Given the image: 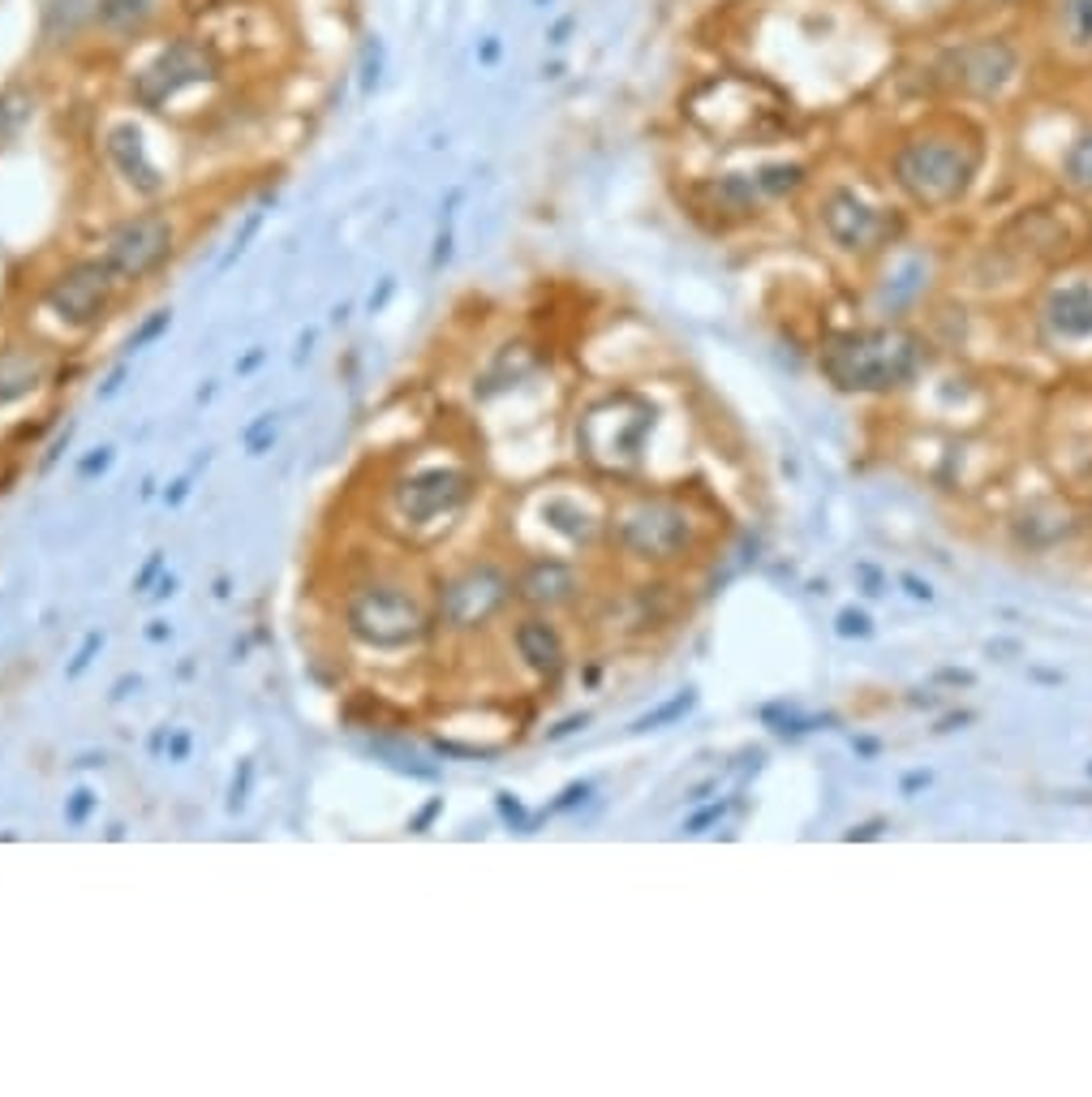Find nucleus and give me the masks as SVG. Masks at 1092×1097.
Instances as JSON below:
<instances>
[{"instance_id": "1", "label": "nucleus", "mask_w": 1092, "mask_h": 1097, "mask_svg": "<svg viewBox=\"0 0 1092 1097\" xmlns=\"http://www.w3.org/2000/svg\"><path fill=\"white\" fill-rule=\"evenodd\" d=\"M981 169V147L959 134H920L899 147L895 181L924 212H946L973 190Z\"/></svg>"}, {"instance_id": "2", "label": "nucleus", "mask_w": 1092, "mask_h": 1097, "mask_svg": "<svg viewBox=\"0 0 1092 1097\" xmlns=\"http://www.w3.org/2000/svg\"><path fill=\"white\" fill-rule=\"evenodd\" d=\"M822 371L843 392H891L920 371V345L899 328L847 332L826 345Z\"/></svg>"}, {"instance_id": "3", "label": "nucleus", "mask_w": 1092, "mask_h": 1097, "mask_svg": "<svg viewBox=\"0 0 1092 1097\" xmlns=\"http://www.w3.org/2000/svg\"><path fill=\"white\" fill-rule=\"evenodd\" d=\"M693 120L710 138L736 147V142H761L787 126V104L775 87L753 83V78H718L693 95Z\"/></svg>"}, {"instance_id": "4", "label": "nucleus", "mask_w": 1092, "mask_h": 1097, "mask_svg": "<svg viewBox=\"0 0 1092 1097\" xmlns=\"http://www.w3.org/2000/svg\"><path fill=\"white\" fill-rule=\"evenodd\" d=\"M650 431H654V404L632 396V392H620V396L598 400L581 418L577 443H581V457L589 465H598L606 474H624V469L641 465Z\"/></svg>"}, {"instance_id": "5", "label": "nucleus", "mask_w": 1092, "mask_h": 1097, "mask_svg": "<svg viewBox=\"0 0 1092 1097\" xmlns=\"http://www.w3.org/2000/svg\"><path fill=\"white\" fill-rule=\"evenodd\" d=\"M349 633L371 645V650H404L422 641L426 633V612L422 602L409 598L404 590H361L353 602H349Z\"/></svg>"}, {"instance_id": "6", "label": "nucleus", "mask_w": 1092, "mask_h": 1097, "mask_svg": "<svg viewBox=\"0 0 1092 1097\" xmlns=\"http://www.w3.org/2000/svg\"><path fill=\"white\" fill-rule=\"evenodd\" d=\"M620 543L641 560H675L693 543V525L684 508L667 500H645L620 517Z\"/></svg>"}, {"instance_id": "7", "label": "nucleus", "mask_w": 1092, "mask_h": 1097, "mask_svg": "<svg viewBox=\"0 0 1092 1097\" xmlns=\"http://www.w3.org/2000/svg\"><path fill=\"white\" fill-rule=\"evenodd\" d=\"M508 594H512V582L499 573V568L477 564V568H465L461 577H452L439 590V616L452 629H477L508 602Z\"/></svg>"}, {"instance_id": "8", "label": "nucleus", "mask_w": 1092, "mask_h": 1097, "mask_svg": "<svg viewBox=\"0 0 1092 1097\" xmlns=\"http://www.w3.org/2000/svg\"><path fill=\"white\" fill-rule=\"evenodd\" d=\"M169 250H173V224L164 216H138L108 233L104 263L116 271V280H142L169 259Z\"/></svg>"}, {"instance_id": "9", "label": "nucleus", "mask_w": 1092, "mask_h": 1097, "mask_svg": "<svg viewBox=\"0 0 1092 1097\" xmlns=\"http://www.w3.org/2000/svg\"><path fill=\"white\" fill-rule=\"evenodd\" d=\"M112 289H116V271L104 259H91V263H77L65 276H57L44 302L69 328H87V323H95L108 310Z\"/></svg>"}, {"instance_id": "10", "label": "nucleus", "mask_w": 1092, "mask_h": 1097, "mask_svg": "<svg viewBox=\"0 0 1092 1097\" xmlns=\"http://www.w3.org/2000/svg\"><path fill=\"white\" fill-rule=\"evenodd\" d=\"M211 73H216L211 52L202 44H194V39H177L173 48H164L134 78V100L142 108H159V104H169L173 95H181L185 87L202 83V78H211Z\"/></svg>"}, {"instance_id": "11", "label": "nucleus", "mask_w": 1092, "mask_h": 1097, "mask_svg": "<svg viewBox=\"0 0 1092 1097\" xmlns=\"http://www.w3.org/2000/svg\"><path fill=\"white\" fill-rule=\"evenodd\" d=\"M822 228L847 255H865L877 250L886 237H891V216L869 207L856 190H830L822 202Z\"/></svg>"}, {"instance_id": "12", "label": "nucleus", "mask_w": 1092, "mask_h": 1097, "mask_svg": "<svg viewBox=\"0 0 1092 1097\" xmlns=\"http://www.w3.org/2000/svg\"><path fill=\"white\" fill-rule=\"evenodd\" d=\"M469 500V478L461 469H422L396 486V504L409 521H439Z\"/></svg>"}, {"instance_id": "13", "label": "nucleus", "mask_w": 1092, "mask_h": 1097, "mask_svg": "<svg viewBox=\"0 0 1092 1097\" xmlns=\"http://www.w3.org/2000/svg\"><path fill=\"white\" fill-rule=\"evenodd\" d=\"M1045 323L1058 341H1092V284H1058L1045 302Z\"/></svg>"}, {"instance_id": "14", "label": "nucleus", "mask_w": 1092, "mask_h": 1097, "mask_svg": "<svg viewBox=\"0 0 1092 1097\" xmlns=\"http://www.w3.org/2000/svg\"><path fill=\"white\" fill-rule=\"evenodd\" d=\"M104 147H108L112 169L126 177L138 194H159V190H164V177H159V169L151 164V155L142 147V134L134 126H112Z\"/></svg>"}, {"instance_id": "15", "label": "nucleus", "mask_w": 1092, "mask_h": 1097, "mask_svg": "<svg viewBox=\"0 0 1092 1097\" xmlns=\"http://www.w3.org/2000/svg\"><path fill=\"white\" fill-rule=\"evenodd\" d=\"M959 87L977 91V95H994L1010 73H1016V52L1006 44H973L959 52Z\"/></svg>"}, {"instance_id": "16", "label": "nucleus", "mask_w": 1092, "mask_h": 1097, "mask_svg": "<svg viewBox=\"0 0 1092 1097\" xmlns=\"http://www.w3.org/2000/svg\"><path fill=\"white\" fill-rule=\"evenodd\" d=\"M520 598L525 602H534V607H559V602H569L577 594V573L569 564H559V560H534L530 568H525V577H520Z\"/></svg>"}, {"instance_id": "17", "label": "nucleus", "mask_w": 1092, "mask_h": 1097, "mask_svg": "<svg viewBox=\"0 0 1092 1097\" xmlns=\"http://www.w3.org/2000/svg\"><path fill=\"white\" fill-rule=\"evenodd\" d=\"M516 650L542 680H555L563 672V641L547 620H520L516 624Z\"/></svg>"}, {"instance_id": "18", "label": "nucleus", "mask_w": 1092, "mask_h": 1097, "mask_svg": "<svg viewBox=\"0 0 1092 1097\" xmlns=\"http://www.w3.org/2000/svg\"><path fill=\"white\" fill-rule=\"evenodd\" d=\"M44 383V357L26 353V349H5L0 353V404H14L30 396Z\"/></svg>"}, {"instance_id": "19", "label": "nucleus", "mask_w": 1092, "mask_h": 1097, "mask_svg": "<svg viewBox=\"0 0 1092 1097\" xmlns=\"http://www.w3.org/2000/svg\"><path fill=\"white\" fill-rule=\"evenodd\" d=\"M542 521L551 525L555 534H563L569 543H594V534H598V521H594V512L589 508H581L577 500H547L542 504Z\"/></svg>"}, {"instance_id": "20", "label": "nucleus", "mask_w": 1092, "mask_h": 1097, "mask_svg": "<svg viewBox=\"0 0 1092 1097\" xmlns=\"http://www.w3.org/2000/svg\"><path fill=\"white\" fill-rule=\"evenodd\" d=\"M1058 35L1067 39V48L1092 57V0H1063V9H1058Z\"/></svg>"}, {"instance_id": "21", "label": "nucleus", "mask_w": 1092, "mask_h": 1097, "mask_svg": "<svg viewBox=\"0 0 1092 1097\" xmlns=\"http://www.w3.org/2000/svg\"><path fill=\"white\" fill-rule=\"evenodd\" d=\"M155 14V0H99L95 18L108 30H138Z\"/></svg>"}, {"instance_id": "22", "label": "nucleus", "mask_w": 1092, "mask_h": 1097, "mask_svg": "<svg viewBox=\"0 0 1092 1097\" xmlns=\"http://www.w3.org/2000/svg\"><path fill=\"white\" fill-rule=\"evenodd\" d=\"M1063 177H1067L1071 190L1092 194V130L1071 142V151H1067V159H1063Z\"/></svg>"}, {"instance_id": "23", "label": "nucleus", "mask_w": 1092, "mask_h": 1097, "mask_svg": "<svg viewBox=\"0 0 1092 1097\" xmlns=\"http://www.w3.org/2000/svg\"><path fill=\"white\" fill-rule=\"evenodd\" d=\"M30 112H35V100H30V95H22V91L0 95V142L14 138V134L26 126V120H30Z\"/></svg>"}, {"instance_id": "24", "label": "nucleus", "mask_w": 1092, "mask_h": 1097, "mask_svg": "<svg viewBox=\"0 0 1092 1097\" xmlns=\"http://www.w3.org/2000/svg\"><path fill=\"white\" fill-rule=\"evenodd\" d=\"M263 216H267L263 207H254V212L246 216V224H241V233L232 237V246H228V255L220 259V271H228V267H232V263H237L241 255H246V250H250V241H254V233L263 228Z\"/></svg>"}, {"instance_id": "25", "label": "nucleus", "mask_w": 1092, "mask_h": 1097, "mask_svg": "<svg viewBox=\"0 0 1092 1097\" xmlns=\"http://www.w3.org/2000/svg\"><path fill=\"white\" fill-rule=\"evenodd\" d=\"M250 784H254V762L241 758V762H237V775H232V784H228V814H241V809H246Z\"/></svg>"}, {"instance_id": "26", "label": "nucleus", "mask_w": 1092, "mask_h": 1097, "mask_svg": "<svg viewBox=\"0 0 1092 1097\" xmlns=\"http://www.w3.org/2000/svg\"><path fill=\"white\" fill-rule=\"evenodd\" d=\"M693 702H697V694H693V688H684L679 698H671V702H667V706H659L654 715H645V719L637 723V731H650V727H659V723H671V719H679V715L689 710Z\"/></svg>"}, {"instance_id": "27", "label": "nucleus", "mask_w": 1092, "mask_h": 1097, "mask_svg": "<svg viewBox=\"0 0 1092 1097\" xmlns=\"http://www.w3.org/2000/svg\"><path fill=\"white\" fill-rule=\"evenodd\" d=\"M169 323H173V314H169V310H155V314H151V319L142 323V328H138V332L130 336V345H126V349H130V353H138V349H147L151 341H159V336H164V332H169Z\"/></svg>"}, {"instance_id": "28", "label": "nucleus", "mask_w": 1092, "mask_h": 1097, "mask_svg": "<svg viewBox=\"0 0 1092 1097\" xmlns=\"http://www.w3.org/2000/svg\"><path fill=\"white\" fill-rule=\"evenodd\" d=\"M91 809H95V792H91V788H77V792L69 796V805H65V822H69V827H83V822L91 818Z\"/></svg>"}, {"instance_id": "29", "label": "nucleus", "mask_w": 1092, "mask_h": 1097, "mask_svg": "<svg viewBox=\"0 0 1092 1097\" xmlns=\"http://www.w3.org/2000/svg\"><path fill=\"white\" fill-rule=\"evenodd\" d=\"M271 439H275V414H263V418H259V422L246 431V453H250V457H259V453L267 448V443H271Z\"/></svg>"}, {"instance_id": "30", "label": "nucleus", "mask_w": 1092, "mask_h": 1097, "mask_svg": "<svg viewBox=\"0 0 1092 1097\" xmlns=\"http://www.w3.org/2000/svg\"><path fill=\"white\" fill-rule=\"evenodd\" d=\"M99 645H104V633H87V641L77 645V655H73V663L65 667V676H69V680H73V676H83V672L91 667V659L99 655Z\"/></svg>"}, {"instance_id": "31", "label": "nucleus", "mask_w": 1092, "mask_h": 1097, "mask_svg": "<svg viewBox=\"0 0 1092 1097\" xmlns=\"http://www.w3.org/2000/svg\"><path fill=\"white\" fill-rule=\"evenodd\" d=\"M839 633L843 637H869V616L856 612V607H843V612H839Z\"/></svg>"}, {"instance_id": "32", "label": "nucleus", "mask_w": 1092, "mask_h": 1097, "mask_svg": "<svg viewBox=\"0 0 1092 1097\" xmlns=\"http://www.w3.org/2000/svg\"><path fill=\"white\" fill-rule=\"evenodd\" d=\"M126 375H130V366H126V361H120V366H112V375H108V379L95 388V400H112L120 388H126Z\"/></svg>"}, {"instance_id": "33", "label": "nucleus", "mask_w": 1092, "mask_h": 1097, "mask_svg": "<svg viewBox=\"0 0 1092 1097\" xmlns=\"http://www.w3.org/2000/svg\"><path fill=\"white\" fill-rule=\"evenodd\" d=\"M108 465H112V448H95L83 465H77V474H83V478H95V474H104Z\"/></svg>"}, {"instance_id": "34", "label": "nucleus", "mask_w": 1092, "mask_h": 1097, "mask_svg": "<svg viewBox=\"0 0 1092 1097\" xmlns=\"http://www.w3.org/2000/svg\"><path fill=\"white\" fill-rule=\"evenodd\" d=\"M499 814H504V818H508L516 831L525 827V809H520V800H516L512 792H499Z\"/></svg>"}, {"instance_id": "35", "label": "nucleus", "mask_w": 1092, "mask_h": 1097, "mask_svg": "<svg viewBox=\"0 0 1092 1097\" xmlns=\"http://www.w3.org/2000/svg\"><path fill=\"white\" fill-rule=\"evenodd\" d=\"M159 568H164V551H155V555H151V560L142 564V573L134 577V590H147V586H151V582L159 577Z\"/></svg>"}, {"instance_id": "36", "label": "nucleus", "mask_w": 1092, "mask_h": 1097, "mask_svg": "<svg viewBox=\"0 0 1092 1097\" xmlns=\"http://www.w3.org/2000/svg\"><path fill=\"white\" fill-rule=\"evenodd\" d=\"M69 435H73V426H65V431H61V435H57V439H52V448H48V453H44V465H39V469H52V465H57V461H61V453H65V448H69Z\"/></svg>"}, {"instance_id": "37", "label": "nucleus", "mask_w": 1092, "mask_h": 1097, "mask_svg": "<svg viewBox=\"0 0 1092 1097\" xmlns=\"http://www.w3.org/2000/svg\"><path fill=\"white\" fill-rule=\"evenodd\" d=\"M190 758V731H169V762Z\"/></svg>"}, {"instance_id": "38", "label": "nucleus", "mask_w": 1092, "mask_h": 1097, "mask_svg": "<svg viewBox=\"0 0 1092 1097\" xmlns=\"http://www.w3.org/2000/svg\"><path fill=\"white\" fill-rule=\"evenodd\" d=\"M585 723H589V715H573V719H563L559 727H551L547 737H551V741H563V737H573V731H581Z\"/></svg>"}, {"instance_id": "39", "label": "nucleus", "mask_w": 1092, "mask_h": 1097, "mask_svg": "<svg viewBox=\"0 0 1092 1097\" xmlns=\"http://www.w3.org/2000/svg\"><path fill=\"white\" fill-rule=\"evenodd\" d=\"M589 796V784H573V788H563V796L555 800V809H569V805H577V800H585Z\"/></svg>"}, {"instance_id": "40", "label": "nucleus", "mask_w": 1092, "mask_h": 1097, "mask_svg": "<svg viewBox=\"0 0 1092 1097\" xmlns=\"http://www.w3.org/2000/svg\"><path fill=\"white\" fill-rule=\"evenodd\" d=\"M439 809H443V800H430V805H426V809H422V814H418V818H414V822H409V831H426V827H430V818H434V814H439Z\"/></svg>"}, {"instance_id": "41", "label": "nucleus", "mask_w": 1092, "mask_h": 1097, "mask_svg": "<svg viewBox=\"0 0 1092 1097\" xmlns=\"http://www.w3.org/2000/svg\"><path fill=\"white\" fill-rule=\"evenodd\" d=\"M718 814H722V809H718V805H714V809H706V814H697V818H693V822H689V827H684V831H689V835H697V831H701V827H706V822H714V818H718Z\"/></svg>"}, {"instance_id": "42", "label": "nucleus", "mask_w": 1092, "mask_h": 1097, "mask_svg": "<svg viewBox=\"0 0 1092 1097\" xmlns=\"http://www.w3.org/2000/svg\"><path fill=\"white\" fill-rule=\"evenodd\" d=\"M185 496H190V478H177V482H173V491H169L164 500H169V504H181Z\"/></svg>"}, {"instance_id": "43", "label": "nucleus", "mask_w": 1092, "mask_h": 1097, "mask_svg": "<svg viewBox=\"0 0 1092 1097\" xmlns=\"http://www.w3.org/2000/svg\"><path fill=\"white\" fill-rule=\"evenodd\" d=\"M130 688H138V676H126V680H116V688H112V702H120L130 694Z\"/></svg>"}, {"instance_id": "44", "label": "nucleus", "mask_w": 1092, "mask_h": 1097, "mask_svg": "<svg viewBox=\"0 0 1092 1097\" xmlns=\"http://www.w3.org/2000/svg\"><path fill=\"white\" fill-rule=\"evenodd\" d=\"M155 598H169V594H177V577H159V586L151 590Z\"/></svg>"}, {"instance_id": "45", "label": "nucleus", "mask_w": 1092, "mask_h": 1097, "mask_svg": "<svg viewBox=\"0 0 1092 1097\" xmlns=\"http://www.w3.org/2000/svg\"><path fill=\"white\" fill-rule=\"evenodd\" d=\"M259 361H263V349H254V353H250L246 361H241V366H237V371H241V375H250V371H254V366H259Z\"/></svg>"}, {"instance_id": "46", "label": "nucleus", "mask_w": 1092, "mask_h": 1097, "mask_svg": "<svg viewBox=\"0 0 1092 1097\" xmlns=\"http://www.w3.org/2000/svg\"><path fill=\"white\" fill-rule=\"evenodd\" d=\"M147 637H151V641H164V637H169V624H164V620H155V624L147 629Z\"/></svg>"}, {"instance_id": "47", "label": "nucleus", "mask_w": 1092, "mask_h": 1097, "mask_svg": "<svg viewBox=\"0 0 1092 1097\" xmlns=\"http://www.w3.org/2000/svg\"><path fill=\"white\" fill-rule=\"evenodd\" d=\"M387 293H392V280H383V289H379V298H371V314H375V310H379V306L387 302Z\"/></svg>"}, {"instance_id": "48", "label": "nucleus", "mask_w": 1092, "mask_h": 1097, "mask_svg": "<svg viewBox=\"0 0 1092 1097\" xmlns=\"http://www.w3.org/2000/svg\"><path fill=\"white\" fill-rule=\"evenodd\" d=\"M904 586H908V590H912V594H916V598H929V586H920V582H916V577H904Z\"/></svg>"}]
</instances>
